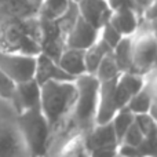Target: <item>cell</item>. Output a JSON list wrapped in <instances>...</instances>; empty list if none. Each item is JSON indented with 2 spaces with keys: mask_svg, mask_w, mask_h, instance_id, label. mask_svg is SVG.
<instances>
[{
  "mask_svg": "<svg viewBox=\"0 0 157 157\" xmlns=\"http://www.w3.org/2000/svg\"><path fill=\"white\" fill-rule=\"evenodd\" d=\"M75 101V81H47L40 86V110L51 127L52 136L66 125Z\"/></svg>",
  "mask_w": 157,
  "mask_h": 157,
  "instance_id": "1",
  "label": "cell"
},
{
  "mask_svg": "<svg viewBox=\"0 0 157 157\" xmlns=\"http://www.w3.org/2000/svg\"><path fill=\"white\" fill-rule=\"evenodd\" d=\"M0 51L26 55L40 54L39 17L18 19L0 14Z\"/></svg>",
  "mask_w": 157,
  "mask_h": 157,
  "instance_id": "2",
  "label": "cell"
},
{
  "mask_svg": "<svg viewBox=\"0 0 157 157\" xmlns=\"http://www.w3.org/2000/svg\"><path fill=\"white\" fill-rule=\"evenodd\" d=\"M75 86H76V101L68 120V123H71L69 127L71 135L86 134L94 125L99 81L92 75H83L75 80Z\"/></svg>",
  "mask_w": 157,
  "mask_h": 157,
  "instance_id": "3",
  "label": "cell"
},
{
  "mask_svg": "<svg viewBox=\"0 0 157 157\" xmlns=\"http://www.w3.org/2000/svg\"><path fill=\"white\" fill-rule=\"evenodd\" d=\"M17 127L29 157H47L52 145V130L40 108L17 114Z\"/></svg>",
  "mask_w": 157,
  "mask_h": 157,
  "instance_id": "4",
  "label": "cell"
},
{
  "mask_svg": "<svg viewBox=\"0 0 157 157\" xmlns=\"http://www.w3.org/2000/svg\"><path fill=\"white\" fill-rule=\"evenodd\" d=\"M156 54L157 46L153 30H138L132 36L131 73L147 76L155 69Z\"/></svg>",
  "mask_w": 157,
  "mask_h": 157,
  "instance_id": "5",
  "label": "cell"
},
{
  "mask_svg": "<svg viewBox=\"0 0 157 157\" xmlns=\"http://www.w3.org/2000/svg\"><path fill=\"white\" fill-rule=\"evenodd\" d=\"M36 55L0 51V71L15 84L29 81L35 77Z\"/></svg>",
  "mask_w": 157,
  "mask_h": 157,
  "instance_id": "6",
  "label": "cell"
},
{
  "mask_svg": "<svg viewBox=\"0 0 157 157\" xmlns=\"http://www.w3.org/2000/svg\"><path fill=\"white\" fill-rule=\"evenodd\" d=\"M0 157H29L17 121L0 120Z\"/></svg>",
  "mask_w": 157,
  "mask_h": 157,
  "instance_id": "7",
  "label": "cell"
},
{
  "mask_svg": "<svg viewBox=\"0 0 157 157\" xmlns=\"http://www.w3.org/2000/svg\"><path fill=\"white\" fill-rule=\"evenodd\" d=\"M10 103L13 105V109L17 114L39 109L40 108V86L39 83L35 78H32L29 81L15 84L14 95Z\"/></svg>",
  "mask_w": 157,
  "mask_h": 157,
  "instance_id": "8",
  "label": "cell"
},
{
  "mask_svg": "<svg viewBox=\"0 0 157 157\" xmlns=\"http://www.w3.org/2000/svg\"><path fill=\"white\" fill-rule=\"evenodd\" d=\"M116 80L117 78L99 83V88H98V103H97L94 124H106V123H110V120L117 113V110H120L117 108L116 97H114Z\"/></svg>",
  "mask_w": 157,
  "mask_h": 157,
  "instance_id": "9",
  "label": "cell"
},
{
  "mask_svg": "<svg viewBox=\"0 0 157 157\" xmlns=\"http://www.w3.org/2000/svg\"><path fill=\"white\" fill-rule=\"evenodd\" d=\"M99 37V30L87 24L80 15L76 18L65 36V47L86 51Z\"/></svg>",
  "mask_w": 157,
  "mask_h": 157,
  "instance_id": "10",
  "label": "cell"
},
{
  "mask_svg": "<svg viewBox=\"0 0 157 157\" xmlns=\"http://www.w3.org/2000/svg\"><path fill=\"white\" fill-rule=\"evenodd\" d=\"M76 6L78 15L98 30L108 24L112 17V10L106 0H80Z\"/></svg>",
  "mask_w": 157,
  "mask_h": 157,
  "instance_id": "11",
  "label": "cell"
},
{
  "mask_svg": "<svg viewBox=\"0 0 157 157\" xmlns=\"http://www.w3.org/2000/svg\"><path fill=\"white\" fill-rule=\"evenodd\" d=\"M146 80L147 76H141V75L131 73V72H125V73L120 75L116 80V88H114L117 108H125L128 101L145 87Z\"/></svg>",
  "mask_w": 157,
  "mask_h": 157,
  "instance_id": "12",
  "label": "cell"
},
{
  "mask_svg": "<svg viewBox=\"0 0 157 157\" xmlns=\"http://www.w3.org/2000/svg\"><path fill=\"white\" fill-rule=\"evenodd\" d=\"M84 145L87 152L98 149H117L119 141L110 123L94 124L88 132L84 134Z\"/></svg>",
  "mask_w": 157,
  "mask_h": 157,
  "instance_id": "13",
  "label": "cell"
},
{
  "mask_svg": "<svg viewBox=\"0 0 157 157\" xmlns=\"http://www.w3.org/2000/svg\"><path fill=\"white\" fill-rule=\"evenodd\" d=\"M33 78L39 83V86L47 83V81H75L58 66L57 61L41 54V52L36 55V68Z\"/></svg>",
  "mask_w": 157,
  "mask_h": 157,
  "instance_id": "14",
  "label": "cell"
},
{
  "mask_svg": "<svg viewBox=\"0 0 157 157\" xmlns=\"http://www.w3.org/2000/svg\"><path fill=\"white\" fill-rule=\"evenodd\" d=\"M57 63L73 80H76L77 77L83 76V75H87L86 62H84V51H80V50L65 47V50L61 52Z\"/></svg>",
  "mask_w": 157,
  "mask_h": 157,
  "instance_id": "15",
  "label": "cell"
},
{
  "mask_svg": "<svg viewBox=\"0 0 157 157\" xmlns=\"http://www.w3.org/2000/svg\"><path fill=\"white\" fill-rule=\"evenodd\" d=\"M0 14L18 19L39 17V4L30 0H0Z\"/></svg>",
  "mask_w": 157,
  "mask_h": 157,
  "instance_id": "16",
  "label": "cell"
},
{
  "mask_svg": "<svg viewBox=\"0 0 157 157\" xmlns=\"http://www.w3.org/2000/svg\"><path fill=\"white\" fill-rule=\"evenodd\" d=\"M109 24L123 37H128V36H134L138 32L139 26H141V17L135 11H131V10L114 11V13H112Z\"/></svg>",
  "mask_w": 157,
  "mask_h": 157,
  "instance_id": "17",
  "label": "cell"
},
{
  "mask_svg": "<svg viewBox=\"0 0 157 157\" xmlns=\"http://www.w3.org/2000/svg\"><path fill=\"white\" fill-rule=\"evenodd\" d=\"M125 108L134 116L142 113L153 114V108H155V86H153V83H149V80H146L145 87L128 101Z\"/></svg>",
  "mask_w": 157,
  "mask_h": 157,
  "instance_id": "18",
  "label": "cell"
},
{
  "mask_svg": "<svg viewBox=\"0 0 157 157\" xmlns=\"http://www.w3.org/2000/svg\"><path fill=\"white\" fill-rule=\"evenodd\" d=\"M112 52V48L105 43L103 40H101L98 37V40L92 44L90 48H87L84 51V62H86V69L87 75H92L94 76L95 71H97L98 65L101 63V61L106 57L108 54Z\"/></svg>",
  "mask_w": 157,
  "mask_h": 157,
  "instance_id": "19",
  "label": "cell"
},
{
  "mask_svg": "<svg viewBox=\"0 0 157 157\" xmlns=\"http://www.w3.org/2000/svg\"><path fill=\"white\" fill-rule=\"evenodd\" d=\"M71 4V0H43L39 6V18L57 21L68 13Z\"/></svg>",
  "mask_w": 157,
  "mask_h": 157,
  "instance_id": "20",
  "label": "cell"
},
{
  "mask_svg": "<svg viewBox=\"0 0 157 157\" xmlns=\"http://www.w3.org/2000/svg\"><path fill=\"white\" fill-rule=\"evenodd\" d=\"M131 52H132V36L121 37L117 46L112 50L113 58L121 73L131 72Z\"/></svg>",
  "mask_w": 157,
  "mask_h": 157,
  "instance_id": "21",
  "label": "cell"
},
{
  "mask_svg": "<svg viewBox=\"0 0 157 157\" xmlns=\"http://www.w3.org/2000/svg\"><path fill=\"white\" fill-rule=\"evenodd\" d=\"M57 157H88L84 145V134L68 136L66 141L61 145Z\"/></svg>",
  "mask_w": 157,
  "mask_h": 157,
  "instance_id": "22",
  "label": "cell"
},
{
  "mask_svg": "<svg viewBox=\"0 0 157 157\" xmlns=\"http://www.w3.org/2000/svg\"><path fill=\"white\" fill-rule=\"evenodd\" d=\"M134 114L128 110L127 108H123L120 110H117V113L113 116V119L110 120V124L113 127V131L116 134V138L119 141V144L121 142L123 136L125 135V132L128 131V128L134 124Z\"/></svg>",
  "mask_w": 157,
  "mask_h": 157,
  "instance_id": "23",
  "label": "cell"
},
{
  "mask_svg": "<svg viewBox=\"0 0 157 157\" xmlns=\"http://www.w3.org/2000/svg\"><path fill=\"white\" fill-rule=\"evenodd\" d=\"M120 75H121V72H120L116 61H114L113 54L110 52V54H108L101 61V63L98 65L94 76L97 77V80L99 81V83H102V81L114 80V78H117Z\"/></svg>",
  "mask_w": 157,
  "mask_h": 157,
  "instance_id": "24",
  "label": "cell"
},
{
  "mask_svg": "<svg viewBox=\"0 0 157 157\" xmlns=\"http://www.w3.org/2000/svg\"><path fill=\"white\" fill-rule=\"evenodd\" d=\"M134 121L138 125V128L142 131V134L146 136L156 135V120L152 113H142V114H135Z\"/></svg>",
  "mask_w": 157,
  "mask_h": 157,
  "instance_id": "25",
  "label": "cell"
},
{
  "mask_svg": "<svg viewBox=\"0 0 157 157\" xmlns=\"http://www.w3.org/2000/svg\"><path fill=\"white\" fill-rule=\"evenodd\" d=\"M121 37H123V36L120 35V33L117 32V30L114 29L110 24H109V22H108V24H105L99 29V39L105 41V43L108 44L112 50L117 46V43L121 40Z\"/></svg>",
  "mask_w": 157,
  "mask_h": 157,
  "instance_id": "26",
  "label": "cell"
},
{
  "mask_svg": "<svg viewBox=\"0 0 157 157\" xmlns=\"http://www.w3.org/2000/svg\"><path fill=\"white\" fill-rule=\"evenodd\" d=\"M145 141V135L142 134V131L138 128V125L134 124L128 128V131L125 132V135L123 136L121 142L120 144H124V145H130V146H134V147H138L142 142Z\"/></svg>",
  "mask_w": 157,
  "mask_h": 157,
  "instance_id": "27",
  "label": "cell"
},
{
  "mask_svg": "<svg viewBox=\"0 0 157 157\" xmlns=\"http://www.w3.org/2000/svg\"><path fill=\"white\" fill-rule=\"evenodd\" d=\"M14 90H15V83L0 71V101L11 102Z\"/></svg>",
  "mask_w": 157,
  "mask_h": 157,
  "instance_id": "28",
  "label": "cell"
},
{
  "mask_svg": "<svg viewBox=\"0 0 157 157\" xmlns=\"http://www.w3.org/2000/svg\"><path fill=\"white\" fill-rule=\"evenodd\" d=\"M30 2H33V3H36V4H39V6H40L43 0H30Z\"/></svg>",
  "mask_w": 157,
  "mask_h": 157,
  "instance_id": "29",
  "label": "cell"
},
{
  "mask_svg": "<svg viewBox=\"0 0 157 157\" xmlns=\"http://www.w3.org/2000/svg\"><path fill=\"white\" fill-rule=\"evenodd\" d=\"M71 2H72V3H75V4H77V3L80 2V0H71Z\"/></svg>",
  "mask_w": 157,
  "mask_h": 157,
  "instance_id": "30",
  "label": "cell"
},
{
  "mask_svg": "<svg viewBox=\"0 0 157 157\" xmlns=\"http://www.w3.org/2000/svg\"><path fill=\"white\" fill-rule=\"evenodd\" d=\"M117 157H119V156H117Z\"/></svg>",
  "mask_w": 157,
  "mask_h": 157,
  "instance_id": "31",
  "label": "cell"
}]
</instances>
